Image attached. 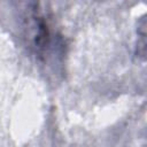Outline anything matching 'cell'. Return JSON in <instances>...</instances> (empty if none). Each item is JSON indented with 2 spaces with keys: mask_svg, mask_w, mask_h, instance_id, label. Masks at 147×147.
Here are the masks:
<instances>
[{
  "mask_svg": "<svg viewBox=\"0 0 147 147\" xmlns=\"http://www.w3.org/2000/svg\"><path fill=\"white\" fill-rule=\"evenodd\" d=\"M25 18L28 30L26 37L31 45L30 47L40 59H44L53 49L56 37L51 29L47 17L39 9L38 3H34V8L30 9V14Z\"/></svg>",
  "mask_w": 147,
  "mask_h": 147,
  "instance_id": "obj_1",
  "label": "cell"
}]
</instances>
